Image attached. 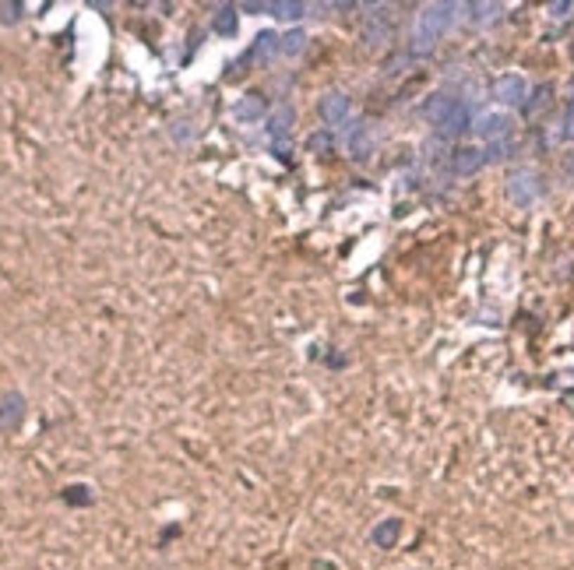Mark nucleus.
I'll list each match as a JSON object with an SVG mask.
<instances>
[{"label":"nucleus","mask_w":574,"mask_h":570,"mask_svg":"<svg viewBox=\"0 0 574 570\" xmlns=\"http://www.w3.org/2000/svg\"><path fill=\"white\" fill-rule=\"evenodd\" d=\"M289 120H293V113L289 110H278V117H275V134H285V131H289Z\"/></svg>","instance_id":"obj_10"},{"label":"nucleus","mask_w":574,"mask_h":570,"mask_svg":"<svg viewBox=\"0 0 574 570\" xmlns=\"http://www.w3.org/2000/svg\"><path fill=\"white\" fill-rule=\"evenodd\" d=\"M563 134L574 141V106H570V113H567V127H563Z\"/></svg>","instance_id":"obj_14"},{"label":"nucleus","mask_w":574,"mask_h":570,"mask_svg":"<svg viewBox=\"0 0 574 570\" xmlns=\"http://www.w3.org/2000/svg\"><path fill=\"white\" fill-rule=\"evenodd\" d=\"M367 148H370V138H367V127H363V131H360V138H353V152L367 155Z\"/></svg>","instance_id":"obj_11"},{"label":"nucleus","mask_w":574,"mask_h":570,"mask_svg":"<svg viewBox=\"0 0 574 570\" xmlns=\"http://www.w3.org/2000/svg\"><path fill=\"white\" fill-rule=\"evenodd\" d=\"M479 134L490 138V141H504V138L511 134V120H507L504 113H493V117H486V120L479 124Z\"/></svg>","instance_id":"obj_5"},{"label":"nucleus","mask_w":574,"mask_h":570,"mask_svg":"<svg viewBox=\"0 0 574 570\" xmlns=\"http://www.w3.org/2000/svg\"><path fill=\"white\" fill-rule=\"evenodd\" d=\"M483 162H486V155H483L479 148H458V152H455V159H451L455 173H462V176H465V173H476Z\"/></svg>","instance_id":"obj_4"},{"label":"nucleus","mask_w":574,"mask_h":570,"mask_svg":"<svg viewBox=\"0 0 574 570\" xmlns=\"http://www.w3.org/2000/svg\"><path fill=\"white\" fill-rule=\"evenodd\" d=\"M448 22H451V8H448V4H444V8H441V4L426 8V11L419 15V32H416L419 43H416V50H430L433 39L448 29Z\"/></svg>","instance_id":"obj_2"},{"label":"nucleus","mask_w":574,"mask_h":570,"mask_svg":"<svg viewBox=\"0 0 574 570\" xmlns=\"http://www.w3.org/2000/svg\"><path fill=\"white\" fill-rule=\"evenodd\" d=\"M346 110H349V99H346L342 92H332V95L321 102V117H325L328 124H339V120L346 117Z\"/></svg>","instance_id":"obj_6"},{"label":"nucleus","mask_w":574,"mask_h":570,"mask_svg":"<svg viewBox=\"0 0 574 570\" xmlns=\"http://www.w3.org/2000/svg\"><path fill=\"white\" fill-rule=\"evenodd\" d=\"M218 29H222V32H229V29H233V8H222V18H218Z\"/></svg>","instance_id":"obj_13"},{"label":"nucleus","mask_w":574,"mask_h":570,"mask_svg":"<svg viewBox=\"0 0 574 570\" xmlns=\"http://www.w3.org/2000/svg\"><path fill=\"white\" fill-rule=\"evenodd\" d=\"M261 110H264V102H261L257 95H250L247 102H240V106H236V117H243V120H254Z\"/></svg>","instance_id":"obj_9"},{"label":"nucleus","mask_w":574,"mask_h":570,"mask_svg":"<svg viewBox=\"0 0 574 570\" xmlns=\"http://www.w3.org/2000/svg\"><path fill=\"white\" fill-rule=\"evenodd\" d=\"M525 180H528V176H514V180H511V197L521 201V204H528V201L535 197V187L525 183Z\"/></svg>","instance_id":"obj_7"},{"label":"nucleus","mask_w":574,"mask_h":570,"mask_svg":"<svg viewBox=\"0 0 574 570\" xmlns=\"http://www.w3.org/2000/svg\"><path fill=\"white\" fill-rule=\"evenodd\" d=\"M271 11H275V15H285V18H289V15H296V11H300V4H271Z\"/></svg>","instance_id":"obj_12"},{"label":"nucleus","mask_w":574,"mask_h":570,"mask_svg":"<svg viewBox=\"0 0 574 570\" xmlns=\"http://www.w3.org/2000/svg\"><path fill=\"white\" fill-rule=\"evenodd\" d=\"M525 92H528V85H525V78H521V74H504V78H497V85H493L497 102H507V106L521 102V99H525Z\"/></svg>","instance_id":"obj_3"},{"label":"nucleus","mask_w":574,"mask_h":570,"mask_svg":"<svg viewBox=\"0 0 574 570\" xmlns=\"http://www.w3.org/2000/svg\"><path fill=\"white\" fill-rule=\"evenodd\" d=\"M282 39H285V43H282L278 50H282L285 57H296V53L304 50V43H307V36H304V32H289V36H282Z\"/></svg>","instance_id":"obj_8"},{"label":"nucleus","mask_w":574,"mask_h":570,"mask_svg":"<svg viewBox=\"0 0 574 570\" xmlns=\"http://www.w3.org/2000/svg\"><path fill=\"white\" fill-rule=\"evenodd\" d=\"M426 117L441 127V134H462L469 127V110L465 102L451 99V95H437L430 106H426Z\"/></svg>","instance_id":"obj_1"}]
</instances>
